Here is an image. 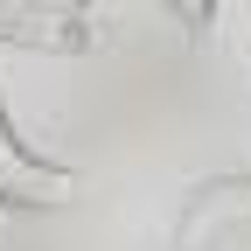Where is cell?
I'll return each mask as SVG.
<instances>
[{"instance_id": "cell-1", "label": "cell", "mask_w": 251, "mask_h": 251, "mask_svg": "<svg viewBox=\"0 0 251 251\" xmlns=\"http://www.w3.org/2000/svg\"><path fill=\"white\" fill-rule=\"evenodd\" d=\"M70 202V175L21 140L14 112L0 105V209H56Z\"/></svg>"}, {"instance_id": "cell-2", "label": "cell", "mask_w": 251, "mask_h": 251, "mask_svg": "<svg viewBox=\"0 0 251 251\" xmlns=\"http://www.w3.org/2000/svg\"><path fill=\"white\" fill-rule=\"evenodd\" d=\"M70 7H91V0H70ZM168 14H181V28H209L216 21V0H161Z\"/></svg>"}]
</instances>
